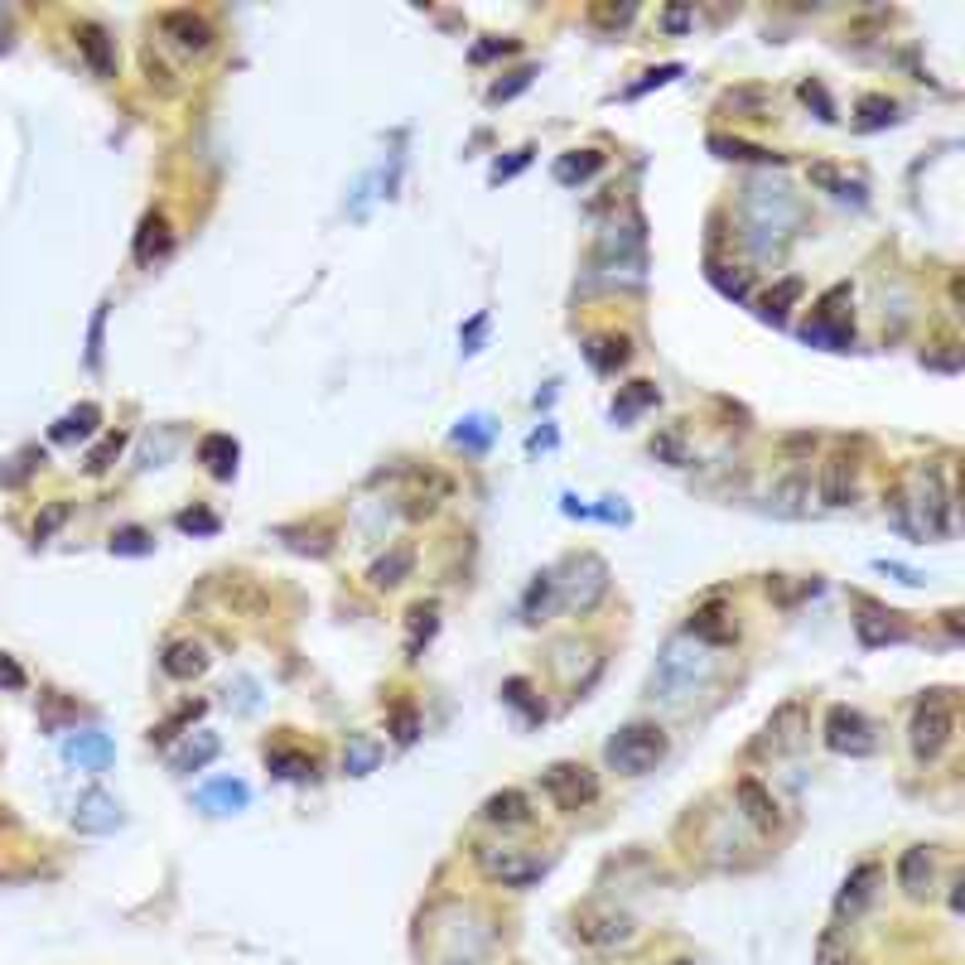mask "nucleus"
<instances>
[{
    "instance_id": "f257e3e1",
    "label": "nucleus",
    "mask_w": 965,
    "mask_h": 965,
    "mask_svg": "<svg viewBox=\"0 0 965 965\" xmlns=\"http://www.w3.org/2000/svg\"><path fill=\"white\" fill-rule=\"evenodd\" d=\"M801 227V203L787 184H772V179H753L744 189V237L758 256L782 251Z\"/></svg>"
},
{
    "instance_id": "f03ea898",
    "label": "nucleus",
    "mask_w": 965,
    "mask_h": 965,
    "mask_svg": "<svg viewBox=\"0 0 965 965\" xmlns=\"http://www.w3.org/2000/svg\"><path fill=\"white\" fill-rule=\"evenodd\" d=\"M710 666L715 662H710V647H705V642H695L690 633H676L662 647L652 676H647V695H652V700H666V705H681L690 690L710 676Z\"/></svg>"
},
{
    "instance_id": "7ed1b4c3",
    "label": "nucleus",
    "mask_w": 965,
    "mask_h": 965,
    "mask_svg": "<svg viewBox=\"0 0 965 965\" xmlns=\"http://www.w3.org/2000/svg\"><path fill=\"white\" fill-rule=\"evenodd\" d=\"M604 758H608V768L613 772L642 777V772H652L666 758V729L662 724H647V719L623 724V729L604 744Z\"/></svg>"
},
{
    "instance_id": "20e7f679",
    "label": "nucleus",
    "mask_w": 965,
    "mask_h": 965,
    "mask_svg": "<svg viewBox=\"0 0 965 965\" xmlns=\"http://www.w3.org/2000/svg\"><path fill=\"white\" fill-rule=\"evenodd\" d=\"M951 734H956V715H951V700H946V690H932V695H922V700H917V710H912V724H908L912 758H922V763L941 758V753H946V744H951Z\"/></svg>"
},
{
    "instance_id": "39448f33",
    "label": "nucleus",
    "mask_w": 965,
    "mask_h": 965,
    "mask_svg": "<svg viewBox=\"0 0 965 965\" xmlns=\"http://www.w3.org/2000/svg\"><path fill=\"white\" fill-rule=\"evenodd\" d=\"M478 869L502 888H531V883L546 874V864L536 855H526L517 845H478Z\"/></svg>"
},
{
    "instance_id": "423d86ee",
    "label": "nucleus",
    "mask_w": 965,
    "mask_h": 965,
    "mask_svg": "<svg viewBox=\"0 0 965 965\" xmlns=\"http://www.w3.org/2000/svg\"><path fill=\"white\" fill-rule=\"evenodd\" d=\"M811 734V715H806V700H782L777 710L763 724V739H758V753H792L801 748V739Z\"/></svg>"
},
{
    "instance_id": "0eeeda50",
    "label": "nucleus",
    "mask_w": 965,
    "mask_h": 965,
    "mask_svg": "<svg viewBox=\"0 0 965 965\" xmlns=\"http://www.w3.org/2000/svg\"><path fill=\"white\" fill-rule=\"evenodd\" d=\"M541 787H546V797H551L560 811H579V806H589V801L599 797L594 772L579 768V763H555V768H546L541 772Z\"/></svg>"
},
{
    "instance_id": "6e6552de",
    "label": "nucleus",
    "mask_w": 965,
    "mask_h": 965,
    "mask_svg": "<svg viewBox=\"0 0 965 965\" xmlns=\"http://www.w3.org/2000/svg\"><path fill=\"white\" fill-rule=\"evenodd\" d=\"M826 748L830 753H850V758H869V753H874V729H869V719L859 715V710H850V705H830Z\"/></svg>"
},
{
    "instance_id": "1a4fd4ad",
    "label": "nucleus",
    "mask_w": 965,
    "mask_h": 965,
    "mask_svg": "<svg viewBox=\"0 0 965 965\" xmlns=\"http://www.w3.org/2000/svg\"><path fill=\"white\" fill-rule=\"evenodd\" d=\"M912 507L922 512V526H917V531H932V536H946V531H951V488H946L941 469H922V488H917V502H912Z\"/></svg>"
},
{
    "instance_id": "9d476101",
    "label": "nucleus",
    "mask_w": 965,
    "mask_h": 965,
    "mask_svg": "<svg viewBox=\"0 0 965 965\" xmlns=\"http://www.w3.org/2000/svg\"><path fill=\"white\" fill-rule=\"evenodd\" d=\"M63 758L78 772H107L111 758H116V744H111V734H102V729H78V734H68Z\"/></svg>"
},
{
    "instance_id": "9b49d317",
    "label": "nucleus",
    "mask_w": 965,
    "mask_h": 965,
    "mask_svg": "<svg viewBox=\"0 0 965 965\" xmlns=\"http://www.w3.org/2000/svg\"><path fill=\"white\" fill-rule=\"evenodd\" d=\"M160 34L174 39L184 54H208V49H213V25H208L203 15H193V10H169V15H160Z\"/></svg>"
},
{
    "instance_id": "f8f14e48",
    "label": "nucleus",
    "mask_w": 965,
    "mask_h": 965,
    "mask_svg": "<svg viewBox=\"0 0 965 965\" xmlns=\"http://www.w3.org/2000/svg\"><path fill=\"white\" fill-rule=\"evenodd\" d=\"M633 917L628 912H584L579 917V937L589 941V946H623V941H633Z\"/></svg>"
},
{
    "instance_id": "ddd939ff",
    "label": "nucleus",
    "mask_w": 965,
    "mask_h": 965,
    "mask_svg": "<svg viewBox=\"0 0 965 965\" xmlns=\"http://www.w3.org/2000/svg\"><path fill=\"white\" fill-rule=\"evenodd\" d=\"M932 879H937V859L927 845H912L898 855V888L908 893V898H927L932 893Z\"/></svg>"
},
{
    "instance_id": "4468645a",
    "label": "nucleus",
    "mask_w": 965,
    "mask_h": 965,
    "mask_svg": "<svg viewBox=\"0 0 965 965\" xmlns=\"http://www.w3.org/2000/svg\"><path fill=\"white\" fill-rule=\"evenodd\" d=\"M73 826L83 830V835H111V830L121 826V806H116V797H107V792H87V797L73 806Z\"/></svg>"
},
{
    "instance_id": "2eb2a0df",
    "label": "nucleus",
    "mask_w": 965,
    "mask_h": 965,
    "mask_svg": "<svg viewBox=\"0 0 965 965\" xmlns=\"http://www.w3.org/2000/svg\"><path fill=\"white\" fill-rule=\"evenodd\" d=\"M821 502L826 507H850L855 502V459L850 454H830L821 469Z\"/></svg>"
},
{
    "instance_id": "dca6fc26",
    "label": "nucleus",
    "mask_w": 965,
    "mask_h": 965,
    "mask_svg": "<svg viewBox=\"0 0 965 965\" xmlns=\"http://www.w3.org/2000/svg\"><path fill=\"white\" fill-rule=\"evenodd\" d=\"M686 633L695 637V642H705V647H729V642L739 637V628H734V618L724 613V604H705V608L690 613Z\"/></svg>"
},
{
    "instance_id": "f3484780",
    "label": "nucleus",
    "mask_w": 965,
    "mask_h": 965,
    "mask_svg": "<svg viewBox=\"0 0 965 965\" xmlns=\"http://www.w3.org/2000/svg\"><path fill=\"white\" fill-rule=\"evenodd\" d=\"M874 883H879V864H855V874L835 893V917H840V922H845V917H859V912L869 908V898H874Z\"/></svg>"
},
{
    "instance_id": "a211bd4d",
    "label": "nucleus",
    "mask_w": 965,
    "mask_h": 965,
    "mask_svg": "<svg viewBox=\"0 0 965 965\" xmlns=\"http://www.w3.org/2000/svg\"><path fill=\"white\" fill-rule=\"evenodd\" d=\"M160 666H165V676H174V681H193V676L208 671V647L193 642V637H179V642H169L165 647Z\"/></svg>"
},
{
    "instance_id": "6ab92c4d",
    "label": "nucleus",
    "mask_w": 965,
    "mask_h": 965,
    "mask_svg": "<svg viewBox=\"0 0 965 965\" xmlns=\"http://www.w3.org/2000/svg\"><path fill=\"white\" fill-rule=\"evenodd\" d=\"M579 570H584V579L575 575V584H570V604H575L579 613H589V608L608 594V565L599 560V555H579Z\"/></svg>"
},
{
    "instance_id": "aec40b11",
    "label": "nucleus",
    "mask_w": 965,
    "mask_h": 965,
    "mask_svg": "<svg viewBox=\"0 0 965 965\" xmlns=\"http://www.w3.org/2000/svg\"><path fill=\"white\" fill-rule=\"evenodd\" d=\"M483 821H488V826H526V821H531V797L517 792V787L497 792V797L483 801Z\"/></svg>"
},
{
    "instance_id": "412c9836",
    "label": "nucleus",
    "mask_w": 965,
    "mask_h": 965,
    "mask_svg": "<svg viewBox=\"0 0 965 965\" xmlns=\"http://www.w3.org/2000/svg\"><path fill=\"white\" fill-rule=\"evenodd\" d=\"M78 49H83L87 68H92L97 78H111V73H116V49H111L102 25H78Z\"/></svg>"
},
{
    "instance_id": "4be33fe9",
    "label": "nucleus",
    "mask_w": 965,
    "mask_h": 965,
    "mask_svg": "<svg viewBox=\"0 0 965 965\" xmlns=\"http://www.w3.org/2000/svg\"><path fill=\"white\" fill-rule=\"evenodd\" d=\"M734 797H739L744 816H748V821H753L758 830H772V826H777V801L763 792V782H758V777H744V782L734 787Z\"/></svg>"
},
{
    "instance_id": "5701e85b",
    "label": "nucleus",
    "mask_w": 965,
    "mask_h": 965,
    "mask_svg": "<svg viewBox=\"0 0 965 965\" xmlns=\"http://www.w3.org/2000/svg\"><path fill=\"white\" fill-rule=\"evenodd\" d=\"M247 801H251V787L237 782V777H218V782L198 787V806L203 811H242Z\"/></svg>"
},
{
    "instance_id": "b1692460",
    "label": "nucleus",
    "mask_w": 965,
    "mask_h": 965,
    "mask_svg": "<svg viewBox=\"0 0 965 965\" xmlns=\"http://www.w3.org/2000/svg\"><path fill=\"white\" fill-rule=\"evenodd\" d=\"M806 174H811L816 189H826L830 198H840V203H864V198H869L864 179H850V174H840L835 165H811Z\"/></svg>"
},
{
    "instance_id": "393cba45",
    "label": "nucleus",
    "mask_w": 965,
    "mask_h": 965,
    "mask_svg": "<svg viewBox=\"0 0 965 965\" xmlns=\"http://www.w3.org/2000/svg\"><path fill=\"white\" fill-rule=\"evenodd\" d=\"M411 570H415V551H411V546H391L382 560H372L367 579H372L377 589H396L401 579H411Z\"/></svg>"
},
{
    "instance_id": "a878e982",
    "label": "nucleus",
    "mask_w": 965,
    "mask_h": 965,
    "mask_svg": "<svg viewBox=\"0 0 965 965\" xmlns=\"http://www.w3.org/2000/svg\"><path fill=\"white\" fill-rule=\"evenodd\" d=\"M198 464H208L213 478H232L237 473V440L232 435H208L198 444Z\"/></svg>"
},
{
    "instance_id": "bb28decb",
    "label": "nucleus",
    "mask_w": 965,
    "mask_h": 965,
    "mask_svg": "<svg viewBox=\"0 0 965 965\" xmlns=\"http://www.w3.org/2000/svg\"><path fill=\"white\" fill-rule=\"evenodd\" d=\"M382 763V744L377 739H367V734H348V748H343V772L348 777H367V772H377Z\"/></svg>"
},
{
    "instance_id": "cd10ccee",
    "label": "nucleus",
    "mask_w": 965,
    "mask_h": 965,
    "mask_svg": "<svg viewBox=\"0 0 965 965\" xmlns=\"http://www.w3.org/2000/svg\"><path fill=\"white\" fill-rule=\"evenodd\" d=\"M599 165H604V155H599V150H575V155H560V160H555V184L575 189V184H584L589 174H599Z\"/></svg>"
},
{
    "instance_id": "c85d7f7f",
    "label": "nucleus",
    "mask_w": 965,
    "mask_h": 965,
    "mask_svg": "<svg viewBox=\"0 0 965 965\" xmlns=\"http://www.w3.org/2000/svg\"><path fill=\"white\" fill-rule=\"evenodd\" d=\"M169 251V222L160 213H150V218L140 222V237H136V261L140 266H150L155 256H165Z\"/></svg>"
},
{
    "instance_id": "c756f323",
    "label": "nucleus",
    "mask_w": 965,
    "mask_h": 965,
    "mask_svg": "<svg viewBox=\"0 0 965 965\" xmlns=\"http://www.w3.org/2000/svg\"><path fill=\"white\" fill-rule=\"evenodd\" d=\"M97 425H102V411H97V406L87 401V406H78V411H68L63 420H58V425H54V440H58V444L87 440V435H92Z\"/></svg>"
},
{
    "instance_id": "7c9ffc66",
    "label": "nucleus",
    "mask_w": 965,
    "mask_h": 965,
    "mask_svg": "<svg viewBox=\"0 0 965 965\" xmlns=\"http://www.w3.org/2000/svg\"><path fill=\"white\" fill-rule=\"evenodd\" d=\"M806 497H811L806 478H801V473H787V478L772 488V512H782V517H801V512H806Z\"/></svg>"
},
{
    "instance_id": "2f4dec72",
    "label": "nucleus",
    "mask_w": 965,
    "mask_h": 965,
    "mask_svg": "<svg viewBox=\"0 0 965 965\" xmlns=\"http://www.w3.org/2000/svg\"><path fill=\"white\" fill-rule=\"evenodd\" d=\"M435 628H440V604H435V599L415 604V608H411V637H406V652H411V657H420V647L435 637Z\"/></svg>"
},
{
    "instance_id": "473e14b6",
    "label": "nucleus",
    "mask_w": 965,
    "mask_h": 965,
    "mask_svg": "<svg viewBox=\"0 0 965 965\" xmlns=\"http://www.w3.org/2000/svg\"><path fill=\"white\" fill-rule=\"evenodd\" d=\"M218 748H222L218 734H193L189 744L174 753V772H198L203 763H213V758H218Z\"/></svg>"
},
{
    "instance_id": "72a5a7b5",
    "label": "nucleus",
    "mask_w": 965,
    "mask_h": 965,
    "mask_svg": "<svg viewBox=\"0 0 965 965\" xmlns=\"http://www.w3.org/2000/svg\"><path fill=\"white\" fill-rule=\"evenodd\" d=\"M652 454H657L662 464H671V469H681V464H690L686 430H681V425H662V430L652 435Z\"/></svg>"
},
{
    "instance_id": "f704fd0d",
    "label": "nucleus",
    "mask_w": 965,
    "mask_h": 965,
    "mask_svg": "<svg viewBox=\"0 0 965 965\" xmlns=\"http://www.w3.org/2000/svg\"><path fill=\"white\" fill-rule=\"evenodd\" d=\"M589 362L599 367V372H613V367H623L628 362V338H589Z\"/></svg>"
},
{
    "instance_id": "c9c22d12",
    "label": "nucleus",
    "mask_w": 965,
    "mask_h": 965,
    "mask_svg": "<svg viewBox=\"0 0 965 965\" xmlns=\"http://www.w3.org/2000/svg\"><path fill=\"white\" fill-rule=\"evenodd\" d=\"M855 633L864 647H883V642H903V628L898 623H879V613H859Z\"/></svg>"
},
{
    "instance_id": "e433bc0d",
    "label": "nucleus",
    "mask_w": 965,
    "mask_h": 965,
    "mask_svg": "<svg viewBox=\"0 0 965 965\" xmlns=\"http://www.w3.org/2000/svg\"><path fill=\"white\" fill-rule=\"evenodd\" d=\"M652 401H657V386H652V382H633L623 396H618V401H613V420H633V415L647 411Z\"/></svg>"
},
{
    "instance_id": "4c0bfd02",
    "label": "nucleus",
    "mask_w": 965,
    "mask_h": 965,
    "mask_svg": "<svg viewBox=\"0 0 965 965\" xmlns=\"http://www.w3.org/2000/svg\"><path fill=\"white\" fill-rule=\"evenodd\" d=\"M551 604H555V575H536L531 579V589H526V599H522V613L536 623V613H546Z\"/></svg>"
},
{
    "instance_id": "58836bf2",
    "label": "nucleus",
    "mask_w": 965,
    "mask_h": 965,
    "mask_svg": "<svg viewBox=\"0 0 965 965\" xmlns=\"http://www.w3.org/2000/svg\"><path fill=\"white\" fill-rule=\"evenodd\" d=\"M792 300H801V280H782L777 290H768V300H763V319L782 324V314H787V304Z\"/></svg>"
},
{
    "instance_id": "ea45409f",
    "label": "nucleus",
    "mask_w": 965,
    "mask_h": 965,
    "mask_svg": "<svg viewBox=\"0 0 965 965\" xmlns=\"http://www.w3.org/2000/svg\"><path fill=\"white\" fill-rule=\"evenodd\" d=\"M266 763H271V772H280V777H304V772H314V763H309L304 753H295V748H271Z\"/></svg>"
},
{
    "instance_id": "a19ab883",
    "label": "nucleus",
    "mask_w": 965,
    "mask_h": 965,
    "mask_svg": "<svg viewBox=\"0 0 965 965\" xmlns=\"http://www.w3.org/2000/svg\"><path fill=\"white\" fill-rule=\"evenodd\" d=\"M710 150H719L724 160H782L772 150H758V145H744V140H724V136H710Z\"/></svg>"
},
{
    "instance_id": "79ce46f5",
    "label": "nucleus",
    "mask_w": 965,
    "mask_h": 965,
    "mask_svg": "<svg viewBox=\"0 0 965 965\" xmlns=\"http://www.w3.org/2000/svg\"><path fill=\"white\" fill-rule=\"evenodd\" d=\"M488 440H493V425H488L483 415H469V420H459V430H454V444H469V449H483Z\"/></svg>"
},
{
    "instance_id": "37998d69",
    "label": "nucleus",
    "mask_w": 965,
    "mask_h": 965,
    "mask_svg": "<svg viewBox=\"0 0 965 965\" xmlns=\"http://www.w3.org/2000/svg\"><path fill=\"white\" fill-rule=\"evenodd\" d=\"M121 449H126V435L116 430V435H107V440H102L97 449H92V454H87V469H92V473H107V469H111V459H116Z\"/></svg>"
},
{
    "instance_id": "c03bdc74",
    "label": "nucleus",
    "mask_w": 965,
    "mask_h": 965,
    "mask_svg": "<svg viewBox=\"0 0 965 965\" xmlns=\"http://www.w3.org/2000/svg\"><path fill=\"white\" fill-rule=\"evenodd\" d=\"M111 551H116V555H145V551H150V536H145L140 526H126V531H116V536H111Z\"/></svg>"
},
{
    "instance_id": "a18cd8bd",
    "label": "nucleus",
    "mask_w": 965,
    "mask_h": 965,
    "mask_svg": "<svg viewBox=\"0 0 965 965\" xmlns=\"http://www.w3.org/2000/svg\"><path fill=\"white\" fill-rule=\"evenodd\" d=\"M710 280H715L729 300H744V295H748V276H744V271H734V276H729V266H710Z\"/></svg>"
},
{
    "instance_id": "49530a36",
    "label": "nucleus",
    "mask_w": 965,
    "mask_h": 965,
    "mask_svg": "<svg viewBox=\"0 0 965 965\" xmlns=\"http://www.w3.org/2000/svg\"><path fill=\"white\" fill-rule=\"evenodd\" d=\"M893 111H898V107H893L888 97H864V102H859V116H864V126H883V121H893Z\"/></svg>"
},
{
    "instance_id": "de8ad7c7",
    "label": "nucleus",
    "mask_w": 965,
    "mask_h": 965,
    "mask_svg": "<svg viewBox=\"0 0 965 965\" xmlns=\"http://www.w3.org/2000/svg\"><path fill=\"white\" fill-rule=\"evenodd\" d=\"M801 102H806V107L816 102L821 121H835V107H830V97H826V87H821V83H801Z\"/></svg>"
},
{
    "instance_id": "09e8293b",
    "label": "nucleus",
    "mask_w": 965,
    "mask_h": 965,
    "mask_svg": "<svg viewBox=\"0 0 965 965\" xmlns=\"http://www.w3.org/2000/svg\"><path fill=\"white\" fill-rule=\"evenodd\" d=\"M502 695H507V705H517V710H531V686H526L522 676H512L507 686H502ZM536 715V710H531Z\"/></svg>"
},
{
    "instance_id": "8fccbe9b",
    "label": "nucleus",
    "mask_w": 965,
    "mask_h": 965,
    "mask_svg": "<svg viewBox=\"0 0 965 965\" xmlns=\"http://www.w3.org/2000/svg\"><path fill=\"white\" fill-rule=\"evenodd\" d=\"M20 686H25V671H20V662L0 652V690H20Z\"/></svg>"
},
{
    "instance_id": "3c124183",
    "label": "nucleus",
    "mask_w": 965,
    "mask_h": 965,
    "mask_svg": "<svg viewBox=\"0 0 965 965\" xmlns=\"http://www.w3.org/2000/svg\"><path fill=\"white\" fill-rule=\"evenodd\" d=\"M415 729H420V724H415L411 710H396V715H391V734H396V744H411Z\"/></svg>"
},
{
    "instance_id": "603ef678",
    "label": "nucleus",
    "mask_w": 965,
    "mask_h": 965,
    "mask_svg": "<svg viewBox=\"0 0 965 965\" xmlns=\"http://www.w3.org/2000/svg\"><path fill=\"white\" fill-rule=\"evenodd\" d=\"M179 526L184 531H218V517L213 512H179Z\"/></svg>"
},
{
    "instance_id": "864d4df0",
    "label": "nucleus",
    "mask_w": 965,
    "mask_h": 965,
    "mask_svg": "<svg viewBox=\"0 0 965 965\" xmlns=\"http://www.w3.org/2000/svg\"><path fill=\"white\" fill-rule=\"evenodd\" d=\"M690 20H695V15H690L686 5H671V10H666V15H662V25L671 29V34H681V29H686Z\"/></svg>"
},
{
    "instance_id": "5fc2aeb1",
    "label": "nucleus",
    "mask_w": 965,
    "mask_h": 965,
    "mask_svg": "<svg viewBox=\"0 0 965 965\" xmlns=\"http://www.w3.org/2000/svg\"><path fill=\"white\" fill-rule=\"evenodd\" d=\"M633 15H637L633 5H623V10H594V20H599V25H628Z\"/></svg>"
},
{
    "instance_id": "6e6d98bb",
    "label": "nucleus",
    "mask_w": 965,
    "mask_h": 965,
    "mask_svg": "<svg viewBox=\"0 0 965 965\" xmlns=\"http://www.w3.org/2000/svg\"><path fill=\"white\" fill-rule=\"evenodd\" d=\"M58 522H63V507H54V512H49V517H44V522L34 526V536H39V541H44V536H49V531H54Z\"/></svg>"
},
{
    "instance_id": "4d7b16f0",
    "label": "nucleus",
    "mask_w": 965,
    "mask_h": 965,
    "mask_svg": "<svg viewBox=\"0 0 965 965\" xmlns=\"http://www.w3.org/2000/svg\"><path fill=\"white\" fill-rule=\"evenodd\" d=\"M671 965H695V961H671Z\"/></svg>"
}]
</instances>
